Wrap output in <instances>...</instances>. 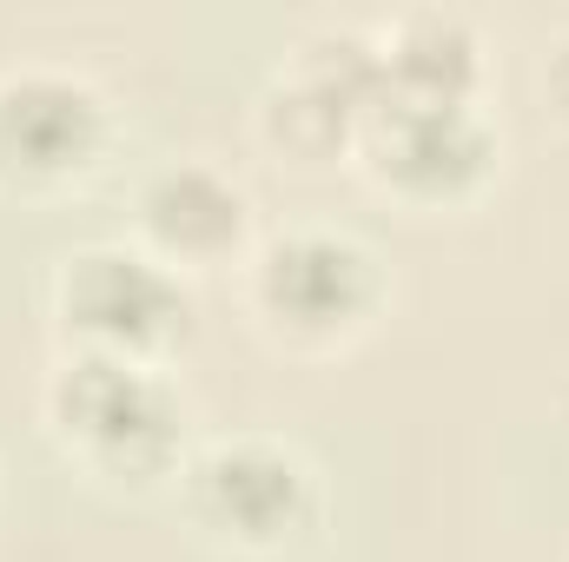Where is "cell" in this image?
<instances>
[{
    "label": "cell",
    "mask_w": 569,
    "mask_h": 562,
    "mask_svg": "<svg viewBox=\"0 0 569 562\" xmlns=\"http://www.w3.org/2000/svg\"><path fill=\"white\" fill-rule=\"evenodd\" d=\"M470 67H477V47L457 13H411L385 60V73L398 80L391 93H418V100H457Z\"/></svg>",
    "instance_id": "ba28073f"
},
{
    "label": "cell",
    "mask_w": 569,
    "mask_h": 562,
    "mask_svg": "<svg viewBox=\"0 0 569 562\" xmlns=\"http://www.w3.org/2000/svg\"><path fill=\"white\" fill-rule=\"evenodd\" d=\"M378 113V159L425 192H450L463 179H477V165L490 159V133L470 120L463 100H418V93H391L371 107Z\"/></svg>",
    "instance_id": "277c9868"
},
{
    "label": "cell",
    "mask_w": 569,
    "mask_h": 562,
    "mask_svg": "<svg viewBox=\"0 0 569 562\" xmlns=\"http://www.w3.org/2000/svg\"><path fill=\"white\" fill-rule=\"evenodd\" d=\"M100 140V100L60 73H20L0 87V159L20 172L80 165Z\"/></svg>",
    "instance_id": "8992f818"
},
{
    "label": "cell",
    "mask_w": 569,
    "mask_h": 562,
    "mask_svg": "<svg viewBox=\"0 0 569 562\" xmlns=\"http://www.w3.org/2000/svg\"><path fill=\"white\" fill-rule=\"evenodd\" d=\"M199 510L246 543H272L305 516V470L272 443H226L199 463Z\"/></svg>",
    "instance_id": "5b68a950"
},
{
    "label": "cell",
    "mask_w": 569,
    "mask_h": 562,
    "mask_svg": "<svg viewBox=\"0 0 569 562\" xmlns=\"http://www.w3.org/2000/svg\"><path fill=\"white\" fill-rule=\"evenodd\" d=\"M259 298L298 331H331L351 324L371 298V265L358 245L325 239V232H298L279 239L259 265Z\"/></svg>",
    "instance_id": "3957f363"
},
{
    "label": "cell",
    "mask_w": 569,
    "mask_h": 562,
    "mask_svg": "<svg viewBox=\"0 0 569 562\" xmlns=\"http://www.w3.org/2000/svg\"><path fill=\"white\" fill-rule=\"evenodd\" d=\"M140 212H146V225H152V239H166V245H179V252H219V245H232L239 225H246L239 192H232L219 172H206V165H172V172H159V179L146 185Z\"/></svg>",
    "instance_id": "52a82bcc"
},
{
    "label": "cell",
    "mask_w": 569,
    "mask_h": 562,
    "mask_svg": "<svg viewBox=\"0 0 569 562\" xmlns=\"http://www.w3.org/2000/svg\"><path fill=\"white\" fill-rule=\"evenodd\" d=\"M67 318L107 351H133L179 331L186 298L159 265H146L133 252H87L67 272Z\"/></svg>",
    "instance_id": "7a4b0ae2"
},
{
    "label": "cell",
    "mask_w": 569,
    "mask_h": 562,
    "mask_svg": "<svg viewBox=\"0 0 569 562\" xmlns=\"http://www.w3.org/2000/svg\"><path fill=\"white\" fill-rule=\"evenodd\" d=\"M53 411L113 470H159L166 450H172L166 391L146 371H133L127 358H113V351H93V358L67 364L60 384H53Z\"/></svg>",
    "instance_id": "6da1fadb"
}]
</instances>
